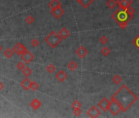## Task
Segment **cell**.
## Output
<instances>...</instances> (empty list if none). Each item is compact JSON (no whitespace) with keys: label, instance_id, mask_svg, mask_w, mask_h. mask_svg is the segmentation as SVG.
I'll use <instances>...</instances> for the list:
<instances>
[{"label":"cell","instance_id":"cell-1","mask_svg":"<svg viewBox=\"0 0 139 118\" xmlns=\"http://www.w3.org/2000/svg\"><path fill=\"white\" fill-rule=\"evenodd\" d=\"M137 96L128 87L123 85L111 96L110 103V112L117 116L120 112H125L137 101Z\"/></svg>","mask_w":139,"mask_h":118},{"label":"cell","instance_id":"cell-2","mask_svg":"<svg viewBox=\"0 0 139 118\" xmlns=\"http://www.w3.org/2000/svg\"><path fill=\"white\" fill-rule=\"evenodd\" d=\"M111 18L114 19V21H115V22L119 25L121 29H125L127 27L128 22L133 18V16H131L128 12L127 10L119 8L112 13Z\"/></svg>","mask_w":139,"mask_h":118},{"label":"cell","instance_id":"cell-3","mask_svg":"<svg viewBox=\"0 0 139 118\" xmlns=\"http://www.w3.org/2000/svg\"><path fill=\"white\" fill-rule=\"evenodd\" d=\"M44 40L51 48H54L57 47V45L61 44L62 39L60 37V35H59L58 34L55 32V31H52L48 35H47V37L45 38Z\"/></svg>","mask_w":139,"mask_h":118},{"label":"cell","instance_id":"cell-4","mask_svg":"<svg viewBox=\"0 0 139 118\" xmlns=\"http://www.w3.org/2000/svg\"><path fill=\"white\" fill-rule=\"evenodd\" d=\"M87 115H88L89 117L97 118L101 115V111L97 106H92L88 110V112H87Z\"/></svg>","mask_w":139,"mask_h":118},{"label":"cell","instance_id":"cell-5","mask_svg":"<svg viewBox=\"0 0 139 118\" xmlns=\"http://www.w3.org/2000/svg\"><path fill=\"white\" fill-rule=\"evenodd\" d=\"M110 102L106 98H103L98 103H97V106H98V107L101 110L103 111L104 112H106V111H108L110 108Z\"/></svg>","mask_w":139,"mask_h":118},{"label":"cell","instance_id":"cell-6","mask_svg":"<svg viewBox=\"0 0 139 118\" xmlns=\"http://www.w3.org/2000/svg\"><path fill=\"white\" fill-rule=\"evenodd\" d=\"M20 58H21V60L25 62V63L29 64L34 59V56L33 55V53H30V51L26 50L23 54L20 55Z\"/></svg>","mask_w":139,"mask_h":118},{"label":"cell","instance_id":"cell-7","mask_svg":"<svg viewBox=\"0 0 139 118\" xmlns=\"http://www.w3.org/2000/svg\"><path fill=\"white\" fill-rule=\"evenodd\" d=\"M51 14L53 15V17H55L56 19H59L65 14V10L60 7V8L51 9Z\"/></svg>","mask_w":139,"mask_h":118},{"label":"cell","instance_id":"cell-8","mask_svg":"<svg viewBox=\"0 0 139 118\" xmlns=\"http://www.w3.org/2000/svg\"><path fill=\"white\" fill-rule=\"evenodd\" d=\"M26 50L27 49H26V48L25 45H23L22 44H20V43H17L15 46L13 47L14 53H15L16 54H17V55L23 54Z\"/></svg>","mask_w":139,"mask_h":118},{"label":"cell","instance_id":"cell-9","mask_svg":"<svg viewBox=\"0 0 139 118\" xmlns=\"http://www.w3.org/2000/svg\"><path fill=\"white\" fill-rule=\"evenodd\" d=\"M116 1H117V4L119 5L120 8L124 10H126L128 7H130L133 3V0H116Z\"/></svg>","mask_w":139,"mask_h":118},{"label":"cell","instance_id":"cell-10","mask_svg":"<svg viewBox=\"0 0 139 118\" xmlns=\"http://www.w3.org/2000/svg\"><path fill=\"white\" fill-rule=\"evenodd\" d=\"M75 53H76V55H77L79 58L83 59V58H84L87 55H88V52L83 46H79L77 49H76Z\"/></svg>","mask_w":139,"mask_h":118},{"label":"cell","instance_id":"cell-11","mask_svg":"<svg viewBox=\"0 0 139 118\" xmlns=\"http://www.w3.org/2000/svg\"><path fill=\"white\" fill-rule=\"evenodd\" d=\"M55 77L59 82H64L65 80L67 79V74L65 73V71L60 70L59 71H57V73H56Z\"/></svg>","mask_w":139,"mask_h":118},{"label":"cell","instance_id":"cell-12","mask_svg":"<svg viewBox=\"0 0 139 118\" xmlns=\"http://www.w3.org/2000/svg\"><path fill=\"white\" fill-rule=\"evenodd\" d=\"M58 34L60 35V37L62 39V40H66L67 38L71 35V32H70L69 30H67L65 27H63V28H61V30L59 31Z\"/></svg>","mask_w":139,"mask_h":118},{"label":"cell","instance_id":"cell-13","mask_svg":"<svg viewBox=\"0 0 139 118\" xmlns=\"http://www.w3.org/2000/svg\"><path fill=\"white\" fill-rule=\"evenodd\" d=\"M31 82H32V81H31L30 80L28 79V77H26L25 80H23V81H21V83H20V86H21L23 89L29 90L30 89Z\"/></svg>","mask_w":139,"mask_h":118},{"label":"cell","instance_id":"cell-14","mask_svg":"<svg viewBox=\"0 0 139 118\" xmlns=\"http://www.w3.org/2000/svg\"><path fill=\"white\" fill-rule=\"evenodd\" d=\"M94 1L95 0H76V2L79 3L83 8H88Z\"/></svg>","mask_w":139,"mask_h":118},{"label":"cell","instance_id":"cell-15","mask_svg":"<svg viewBox=\"0 0 139 118\" xmlns=\"http://www.w3.org/2000/svg\"><path fill=\"white\" fill-rule=\"evenodd\" d=\"M48 7H49L51 9L57 8L61 7V3L59 0H51V1L48 3Z\"/></svg>","mask_w":139,"mask_h":118},{"label":"cell","instance_id":"cell-16","mask_svg":"<svg viewBox=\"0 0 139 118\" xmlns=\"http://www.w3.org/2000/svg\"><path fill=\"white\" fill-rule=\"evenodd\" d=\"M41 105H42L41 102L37 99H34L33 101L30 103V107H32L34 110H38L41 107Z\"/></svg>","mask_w":139,"mask_h":118},{"label":"cell","instance_id":"cell-17","mask_svg":"<svg viewBox=\"0 0 139 118\" xmlns=\"http://www.w3.org/2000/svg\"><path fill=\"white\" fill-rule=\"evenodd\" d=\"M67 67H68L69 70H71V71H75L76 69L78 68V64L76 63L75 61H71L68 63Z\"/></svg>","mask_w":139,"mask_h":118},{"label":"cell","instance_id":"cell-18","mask_svg":"<svg viewBox=\"0 0 139 118\" xmlns=\"http://www.w3.org/2000/svg\"><path fill=\"white\" fill-rule=\"evenodd\" d=\"M106 6L108 7L110 9H113L116 7L117 5V1L116 0H107L106 2Z\"/></svg>","mask_w":139,"mask_h":118},{"label":"cell","instance_id":"cell-19","mask_svg":"<svg viewBox=\"0 0 139 118\" xmlns=\"http://www.w3.org/2000/svg\"><path fill=\"white\" fill-rule=\"evenodd\" d=\"M122 81H123L122 77H121V76L119 75H114L113 76V78H112V81H113L115 85H119V84H120V83L122 82Z\"/></svg>","mask_w":139,"mask_h":118},{"label":"cell","instance_id":"cell-20","mask_svg":"<svg viewBox=\"0 0 139 118\" xmlns=\"http://www.w3.org/2000/svg\"><path fill=\"white\" fill-rule=\"evenodd\" d=\"M15 53H14V51L13 49H11V48H7V49L4 51V56L6 57H8V58H11L12 56H13V54Z\"/></svg>","mask_w":139,"mask_h":118},{"label":"cell","instance_id":"cell-21","mask_svg":"<svg viewBox=\"0 0 139 118\" xmlns=\"http://www.w3.org/2000/svg\"><path fill=\"white\" fill-rule=\"evenodd\" d=\"M101 53H102L104 57H107L109 56L110 53V49L108 47H103L102 49H101Z\"/></svg>","mask_w":139,"mask_h":118},{"label":"cell","instance_id":"cell-22","mask_svg":"<svg viewBox=\"0 0 139 118\" xmlns=\"http://www.w3.org/2000/svg\"><path fill=\"white\" fill-rule=\"evenodd\" d=\"M46 70L48 73H53L56 71V67L53 65V64H48L47 67H46Z\"/></svg>","mask_w":139,"mask_h":118},{"label":"cell","instance_id":"cell-23","mask_svg":"<svg viewBox=\"0 0 139 118\" xmlns=\"http://www.w3.org/2000/svg\"><path fill=\"white\" fill-rule=\"evenodd\" d=\"M22 74L24 75V76H26V77H29V76L32 74V71L30 70V68L26 67V68L22 71Z\"/></svg>","mask_w":139,"mask_h":118},{"label":"cell","instance_id":"cell-24","mask_svg":"<svg viewBox=\"0 0 139 118\" xmlns=\"http://www.w3.org/2000/svg\"><path fill=\"white\" fill-rule=\"evenodd\" d=\"M25 21H26V22L27 24H29V25H31L32 23H34V16L32 15H28L26 18H25Z\"/></svg>","mask_w":139,"mask_h":118},{"label":"cell","instance_id":"cell-25","mask_svg":"<svg viewBox=\"0 0 139 118\" xmlns=\"http://www.w3.org/2000/svg\"><path fill=\"white\" fill-rule=\"evenodd\" d=\"M72 108L74 109V108H81V107H82V103L79 101V100H75V101L72 103Z\"/></svg>","mask_w":139,"mask_h":118},{"label":"cell","instance_id":"cell-26","mask_svg":"<svg viewBox=\"0 0 139 118\" xmlns=\"http://www.w3.org/2000/svg\"><path fill=\"white\" fill-rule=\"evenodd\" d=\"M132 43H133L134 44V46L139 50V34L137 36H136L133 40H132Z\"/></svg>","mask_w":139,"mask_h":118},{"label":"cell","instance_id":"cell-27","mask_svg":"<svg viewBox=\"0 0 139 118\" xmlns=\"http://www.w3.org/2000/svg\"><path fill=\"white\" fill-rule=\"evenodd\" d=\"M39 84H38L37 82H35V81L31 82L30 89H32L33 91H35V90H37L38 89H39Z\"/></svg>","mask_w":139,"mask_h":118},{"label":"cell","instance_id":"cell-28","mask_svg":"<svg viewBox=\"0 0 139 118\" xmlns=\"http://www.w3.org/2000/svg\"><path fill=\"white\" fill-rule=\"evenodd\" d=\"M16 67H17V68H18L20 71H22L24 69L26 68V65H25V63H24V62H19L18 63H17Z\"/></svg>","mask_w":139,"mask_h":118},{"label":"cell","instance_id":"cell-29","mask_svg":"<svg viewBox=\"0 0 139 118\" xmlns=\"http://www.w3.org/2000/svg\"><path fill=\"white\" fill-rule=\"evenodd\" d=\"M99 41H100L101 44H106L107 42H108V39H107V37L106 35H102V36L100 37Z\"/></svg>","mask_w":139,"mask_h":118},{"label":"cell","instance_id":"cell-30","mask_svg":"<svg viewBox=\"0 0 139 118\" xmlns=\"http://www.w3.org/2000/svg\"><path fill=\"white\" fill-rule=\"evenodd\" d=\"M30 44L32 45L33 47L36 48V47H38L39 45V40H37V39H34V40H31Z\"/></svg>","mask_w":139,"mask_h":118},{"label":"cell","instance_id":"cell-31","mask_svg":"<svg viewBox=\"0 0 139 118\" xmlns=\"http://www.w3.org/2000/svg\"><path fill=\"white\" fill-rule=\"evenodd\" d=\"M127 11H128V12L129 13V14L131 15V16H134V14H135V12H136V11H135V9L133 8L132 6H130V7H128V8L126 9Z\"/></svg>","mask_w":139,"mask_h":118},{"label":"cell","instance_id":"cell-32","mask_svg":"<svg viewBox=\"0 0 139 118\" xmlns=\"http://www.w3.org/2000/svg\"><path fill=\"white\" fill-rule=\"evenodd\" d=\"M73 112H74L75 116H79L82 113V111H81V108H74L73 109Z\"/></svg>","mask_w":139,"mask_h":118},{"label":"cell","instance_id":"cell-33","mask_svg":"<svg viewBox=\"0 0 139 118\" xmlns=\"http://www.w3.org/2000/svg\"><path fill=\"white\" fill-rule=\"evenodd\" d=\"M3 87H4V86H3V85L2 84V82L0 81V91H1V90L3 89Z\"/></svg>","mask_w":139,"mask_h":118},{"label":"cell","instance_id":"cell-34","mask_svg":"<svg viewBox=\"0 0 139 118\" xmlns=\"http://www.w3.org/2000/svg\"><path fill=\"white\" fill-rule=\"evenodd\" d=\"M2 49H3V47L1 46V45H0V52H1V51H2Z\"/></svg>","mask_w":139,"mask_h":118}]
</instances>
